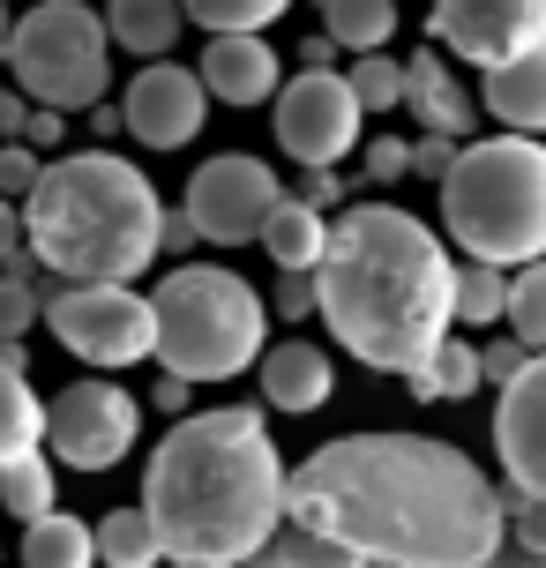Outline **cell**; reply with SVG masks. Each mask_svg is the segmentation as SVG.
I'll return each instance as SVG.
<instances>
[{
    "mask_svg": "<svg viewBox=\"0 0 546 568\" xmlns=\"http://www.w3.org/2000/svg\"><path fill=\"white\" fill-rule=\"evenodd\" d=\"M285 516L374 568H479L509 539L502 486L434 434H345L285 471Z\"/></svg>",
    "mask_w": 546,
    "mask_h": 568,
    "instance_id": "cell-1",
    "label": "cell"
},
{
    "mask_svg": "<svg viewBox=\"0 0 546 568\" xmlns=\"http://www.w3.org/2000/svg\"><path fill=\"white\" fill-rule=\"evenodd\" d=\"M315 292L330 337L374 374H419L457 329V262L442 232L397 202H352L330 217Z\"/></svg>",
    "mask_w": 546,
    "mask_h": 568,
    "instance_id": "cell-2",
    "label": "cell"
},
{
    "mask_svg": "<svg viewBox=\"0 0 546 568\" xmlns=\"http://www.w3.org/2000/svg\"><path fill=\"white\" fill-rule=\"evenodd\" d=\"M143 509L173 568H255L285 524V456L255 404L165 426L143 464Z\"/></svg>",
    "mask_w": 546,
    "mask_h": 568,
    "instance_id": "cell-3",
    "label": "cell"
},
{
    "mask_svg": "<svg viewBox=\"0 0 546 568\" xmlns=\"http://www.w3.org/2000/svg\"><path fill=\"white\" fill-rule=\"evenodd\" d=\"M23 247L60 284H135L165 255V202L113 150H75L23 195Z\"/></svg>",
    "mask_w": 546,
    "mask_h": 568,
    "instance_id": "cell-4",
    "label": "cell"
},
{
    "mask_svg": "<svg viewBox=\"0 0 546 568\" xmlns=\"http://www.w3.org/2000/svg\"><path fill=\"white\" fill-rule=\"evenodd\" d=\"M442 232L472 262H524L546 255V142L539 135H479L442 172Z\"/></svg>",
    "mask_w": 546,
    "mask_h": 568,
    "instance_id": "cell-5",
    "label": "cell"
},
{
    "mask_svg": "<svg viewBox=\"0 0 546 568\" xmlns=\"http://www.w3.org/2000/svg\"><path fill=\"white\" fill-rule=\"evenodd\" d=\"M270 344V307L240 270L218 262H180L158 284V367L188 382H232L247 374Z\"/></svg>",
    "mask_w": 546,
    "mask_h": 568,
    "instance_id": "cell-6",
    "label": "cell"
},
{
    "mask_svg": "<svg viewBox=\"0 0 546 568\" xmlns=\"http://www.w3.org/2000/svg\"><path fill=\"white\" fill-rule=\"evenodd\" d=\"M8 68L30 105L53 113H90L113 83V30L83 0H38L8 30Z\"/></svg>",
    "mask_w": 546,
    "mask_h": 568,
    "instance_id": "cell-7",
    "label": "cell"
},
{
    "mask_svg": "<svg viewBox=\"0 0 546 568\" xmlns=\"http://www.w3.org/2000/svg\"><path fill=\"white\" fill-rule=\"evenodd\" d=\"M46 329L83 367H135L158 359V300L135 284H60L46 300Z\"/></svg>",
    "mask_w": 546,
    "mask_h": 568,
    "instance_id": "cell-8",
    "label": "cell"
},
{
    "mask_svg": "<svg viewBox=\"0 0 546 568\" xmlns=\"http://www.w3.org/2000/svg\"><path fill=\"white\" fill-rule=\"evenodd\" d=\"M143 434V404L128 397L120 382L90 374V382H68L53 404H46V449L68 464V471H113L120 456L135 449Z\"/></svg>",
    "mask_w": 546,
    "mask_h": 568,
    "instance_id": "cell-9",
    "label": "cell"
},
{
    "mask_svg": "<svg viewBox=\"0 0 546 568\" xmlns=\"http://www.w3.org/2000/svg\"><path fill=\"white\" fill-rule=\"evenodd\" d=\"M270 105H277V150L292 165H345L360 150L367 105L352 98V75H337V68H300Z\"/></svg>",
    "mask_w": 546,
    "mask_h": 568,
    "instance_id": "cell-10",
    "label": "cell"
},
{
    "mask_svg": "<svg viewBox=\"0 0 546 568\" xmlns=\"http://www.w3.org/2000/svg\"><path fill=\"white\" fill-rule=\"evenodd\" d=\"M277 202H285L277 172L262 165V158H247V150H225V158L195 165L180 210L195 217V232L210 240V247H247V240H262V225H270Z\"/></svg>",
    "mask_w": 546,
    "mask_h": 568,
    "instance_id": "cell-11",
    "label": "cell"
},
{
    "mask_svg": "<svg viewBox=\"0 0 546 568\" xmlns=\"http://www.w3.org/2000/svg\"><path fill=\"white\" fill-rule=\"evenodd\" d=\"M427 38L472 68H494L546 38V0H434Z\"/></svg>",
    "mask_w": 546,
    "mask_h": 568,
    "instance_id": "cell-12",
    "label": "cell"
},
{
    "mask_svg": "<svg viewBox=\"0 0 546 568\" xmlns=\"http://www.w3.org/2000/svg\"><path fill=\"white\" fill-rule=\"evenodd\" d=\"M202 113H210V90H202L195 68H173V60H150L135 68V83L120 98V120L143 150H188L202 135Z\"/></svg>",
    "mask_w": 546,
    "mask_h": 568,
    "instance_id": "cell-13",
    "label": "cell"
},
{
    "mask_svg": "<svg viewBox=\"0 0 546 568\" xmlns=\"http://www.w3.org/2000/svg\"><path fill=\"white\" fill-rule=\"evenodd\" d=\"M494 456L517 494L546 501V352H532L509 382H502V404H494Z\"/></svg>",
    "mask_w": 546,
    "mask_h": 568,
    "instance_id": "cell-14",
    "label": "cell"
},
{
    "mask_svg": "<svg viewBox=\"0 0 546 568\" xmlns=\"http://www.w3.org/2000/svg\"><path fill=\"white\" fill-rule=\"evenodd\" d=\"M195 75L218 105H270V98L285 90V60L270 53L262 30H210Z\"/></svg>",
    "mask_w": 546,
    "mask_h": 568,
    "instance_id": "cell-15",
    "label": "cell"
},
{
    "mask_svg": "<svg viewBox=\"0 0 546 568\" xmlns=\"http://www.w3.org/2000/svg\"><path fill=\"white\" fill-rule=\"evenodd\" d=\"M255 374H262V404H270V412H292V419H300V412H322V404H330V389H337L330 352H322V344H307V337L262 344Z\"/></svg>",
    "mask_w": 546,
    "mask_h": 568,
    "instance_id": "cell-16",
    "label": "cell"
},
{
    "mask_svg": "<svg viewBox=\"0 0 546 568\" xmlns=\"http://www.w3.org/2000/svg\"><path fill=\"white\" fill-rule=\"evenodd\" d=\"M404 113L419 120L427 135H457V142H472V120H479V105L464 98V83H457V68L434 53H412L404 60Z\"/></svg>",
    "mask_w": 546,
    "mask_h": 568,
    "instance_id": "cell-17",
    "label": "cell"
},
{
    "mask_svg": "<svg viewBox=\"0 0 546 568\" xmlns=\"http://www.w3.org/2000/svg\"><path fill=\"white\" fill-rule=\"evenodd\" d=\"M487 113L502 128H517V135H546V38L539 45H524V53L494 60L487 68Z\"/></svg>",
    "mask_w": 546,
    "mask_h": 568,
    "instance_id": "cell-18",
    "label": "cell"
},
{
    "mask_svg": "<svg viewBox=\"0 0 546 568\" xmlns=\"http://www.w3.org/2000/svg\"><path fill=\"white\" fill-rule=\"evenodd\" d=\"M23 367H30L23 337H0V464L46 449V404H38Z\"/></svg>",
    "mask_w": 546,
    "mask_h": 568,
    "instance_id": "cell-19",
    "label": "cell"
},
{
    "mask_svg": "<svg viewBox=\"0 0 546 568\" xmlns=\"http://www.w3.org/2000/svg\"><path fill=\"white\" fill-rule=\"evenodd\" d=\"M180 23H188L180 0H105V30H113L120 53L165 60V53H173V38H180Z\"/></svg>",
    "mask_w": 546,
    "mask_h": 568,
    "instance_id": "cell-20",
    "label": "cell"
},
{
    "mask_svg": "<svg viewBox=\"0 0 546 568\" xmlns=\"http://www.w3.org/2000/svg\"><path fill=\"white\" fill-rule=\"evenodd\" d=\"M322 247H330V217H322L315 202L285 195L270 210V225H262V255L277 262V270H315Z\"/></svg>",
    "mask_w": 546,
    "mask_h": 568,
    "instance_id": "cell-21",
    "label": "cell"
},
{
    "mask_svg": "<svg viewBox=\"0 0 546 568\" xmlns=\"http://www.w3.org/2000/svg\"><path fill=\"white\" fill-rule=\"evenodd\" d=\"M23 568H98V524L46 509L38 524H23Z\"/></svg>",
    "mask_w": 546,
    "mask_h": 568,
    "instance_id": "cell-22",
    "label": "cell"
},
{
    "mask_svg": "<svg viewBox=\"0 0 546 568\" xmlns=\"http://www.w3.org/2000/svg\"><path fill=\"white\" fill-rule=\"evenodd\" d=\"M404 382H412V397H419V404H464L479 382H487V359H479V344L442 337V352H434L419 374H404Z\"/></svg>",
    "mask_w": 546,
    "mask_h": 568,
    "instance_id": "cell-23",
    "label": "cell"
},
{
    "mask_svg": "<svg viewBox=\"0 0 546 568\" xmlns=\"http://www.w3.org/2000/svg\"><path fill=\"white\" fill-rule=\"evenodd\" d=\"M255 568H374L360 546H345V539H330V531H315V524H277V539L262 546V561Z\"/></svg>",
    "mask_w": 546,
    "mask_h": 568,
    "instance_id": "cell-24",
    "label": "cell"
},
{
    "mask_svg": "<svg viewBox=\"0 0 546 568\" xmlns=\"http://www.w3.org/2000/svg\"><path fill=\"white\" fill-rule=\"evenodd\" d=\"M322 30L345 53H382L397 38V0H322Z\"/></svg>",
    "mask_w": 546,
    "mask_h": 568,
    "instance_id": "cell-25",
    "label": "cell"
},
{
    "mask_svg": "<svg viewBox=\"0 0 546 568\" xmlns=\"http://www.w3.org/2000/svg\"><path fill=\"white\" fill-rule=\"evenodd\" d=\"M158 561H165V539H158L150 509H105V524H98V568H158Z\"/></svg>",
    "mask_w": 546,
    "mask_h": 568,
    "instance_id": "cell-26",
    "label": "cell"
},
{
    "mask_svg": "<svg viewBox=\"0 0 546 568\" xmlns=\"http://www.w3.org/2000/svg\"><path fill=\"white\" fill-rule=\"evenodd\" d=\"M509 314V270L502 262H457V322L464 329H494Z\"/></svg>",
    "mask_w": 546,
    "mask_h": 568,
    "instance_id": "cell-27",
    "label": "cell"
},
{
    "mask_svg": "<svg viewBox=\"0 0 546 568\" xmlns=\"http://www.w3.org/2000/svg\"><path fill=\"white\" fill-rule=\"evenodd\" d=\"M0 509L16 516V524H38V516L53 509V464H46V449L0 464Z\"/></svg>",
    "mask_w": 546,
    "mask_h": 568,
    "instance_id": "cell-28",
    "label": "cell"
},
{
    "mask_svg": "<svg viewBox=\"0 0 546 568\" xmlns=\"http://www.w3.org/2000/svg\"><path fill=\"white\" fill-rule=\"evenodd\" d=\"M502 322H509L532 352H546V255L509 270V314H502Z\"/></svg>",
    "mask_w": 546,
    "mask_h": 568,
    "instance_id": "cell-29",
    "label": "cell"
},
{
    "mask_svg": "<svg viewBox=\"0 0 546 568\" xmlns=\"http://www.w3.org/2000/svg\"><path fill=\"white\" fill-rule=\"evenodd\" d=\"M30 270H38V255H16V262H0V337H23L30 322L46 314V292L30 284Z\"/></svg>",
    "mask_w": 546,
    "mask_h": 568,
    "instance_id": "cell-30",
    "label": "cell"
},
{
    "mask_svg": "<svg viewBox=\"0 0 546 568\" xmlns=\"http://www.w3.org/2000/svg\"><path fill=\"white\" fill-rule=\"evenodd\" d=\"M345 75H352V98H360L367 113H397V105H404V60H390V53H360Z\"/></svg>",
    "mask_w": 546,
    "mask_h": 568,
    "instance_id": "cell-31",
    "label": "cell"
},
{
    "mask_svg": "<svg viewBox=\"0 0 546 568\" xmlns=\"http://www.w3.org/2000/svg\"><path fill=\"white\" fill-rule=\"evenodd\" d=\"M180 8H188V23H202V30H270L292 0H180Z\"/></svg>",
    "mask_w": 546,
    "mask_h": 568,
    "instance_id": "cell-32",
    "label": "cell"
},
{
    "mask_svg": "<svg viewBox=\"0 0 546 568\" xmlns=\"http://www.w3.org/2000/svg\"><path fill=\"white\" fill-rule=\"evenodd\" d=\"M38 172H46V158L30 150V142H0V195L23 202L30 187H38Z\"/></svg>",
    "mask_w": 546,
    "mask_h": 568,
    "instance_id": "cell-33",
    "label": "cell"
},
{
    "mask_svg": "<svg viewBox=\"0 0 546 568\" xmlns=\"http://www.w3.org/2000/svg\"><path fill=\"white\" fill-rule=\"evenodd\" d=\"M502 509H509V539L532 546V554H546V501H532V494H517V486H502Z\"/></svg>",
    "mask_w": 546,
    "mask_h": 568,
    "instance_id": "cell-34",
    "label": "cell"
},
{
    "mask_svg": "<svg viewBox=\"0 0 546 568\" xmlns=\"http://www.w3.org/2000/svg\"><path fill=\"white\" fill-rule=\"evenodd\" d=\"M270 307L285 314V322H307V314L322 307V292H315V270H277V300Z\"/></svg>",
    "mask_w": 546,
    "mask_h": 568,
    "instance_id": "cell-35",
    "label": "cell"
},
{
    "mask_svg": "<svg viewBox=\"0 0 546 568\" xmlns=\"http://www.w3.org/2000/svg\"><path fill=\"white\" fill-rule=\"evenodd\" d=\"M404 172H412V142L374 135L367 142V180H374V187H390V180H404Z\"/></svg>",
    "mask_w": 546,
    "mask_h": 568,
    "instance_id": "cell-36",
    "label": "cell"
},
{
    "mask_svg": "<svg viewBox=\"0 0 546 568\" xmlns=\"http://www.w3.org/2000/svg\"><path fill=\"white\" fill-rule=\"evenodd\" d=\"M457 150H464L457 135H419L412 142V172H419V180H442V172L457 165Z\"/></svg>",
    "mask_w": 546,
    "mask_h": 568,
    "instance_id": "cell-37",
    "label": "cell"
},
{
    "mask_svg": "<svg viewBox=\"0 0 546 568\" xmlns=\"http://www.w3.org/2000/svg\"><path fill=\"white\" fill-rule=\"evenodd\" d=\"M479 359H487V382H509V374H517L524 359H532V344H524L517 329H509V337H494V344H479Z\"/></svg>",
    "mask_w": 546,
    "mask_h": 568,
    "instance_id": "cell-38",
    "label": "cell"
},
{
    "mask_svg": "<svg viewBox=\"0 0 546 568\" xmlns=\"http://www.w3.org/2000/svg\"><path fill=\"white\" fill-rule=\"evenodd\" d=\"M300 202L337 210V202H345V172H337V165H307V180H300Z\"/></svg>",
    "mask_w": 546,
    "mask_h": 568,
    "instance_id": "cell-39",
    "label": "cell"
},
{
    "mask_svg": "<svg viewBox=\"0 0 546 568\" xmlns=\"http://www.w3.org/2000/svg\"><path fill=\"white\" fill-rule=\"evenodd\" d=\"M60 135H68V113H53V105H30V128H23L30 150H53Z\"/></svg>",
    "mask_w": 546,
    "mask_h": 568,
    "instance_id": "cell-40",
    "label": "cell"
},
{
    "mask_svg": "<svg viewBox=\"0 0 546 568\" xmlns=\"http://www.w3.org/2000/svg\"><path fill=\"white\" fill-rule=\"evenodd\" d=\"M16 255H23V202L0 195V262H16Z\"/></svg>",
    "mask_w": 546,
    "mask_h": 568,
    "instance_id": "cell-41",
    "label": "cell"
},
{
    "mask_svg": "<svg viewBox=\"0 0 546 568\" xmlns=\"http://www.w3.org/2000/svg\"><path fill=\"white\" fill-rule=\"evenodd\" d=\"M23 128H30V98L23 90H0V135L23 142Z\"/></svg>",
    "mask_w": 546,
    "mask_h": 568,
    "instance_id": "cell-42",
    "label": "cell"
},
{
    "mask_svg": "<svg viewBox=\"0 0 546 568\" xmlns=\"http://www.w3.org/2000/svg\"><path fill=\"white\" fill-rule=\"evenodd\" d=\"M479 568H546V554H532V546H517V539H502Z\"/></svg>",
    "mask_w": 546,
    "mask_h": 568,
    "instance_id": "cell-43",
    "label": "cell"
},
{
    "mask_svg": "<svg viewBox=\"0 0 546 568\" xmlns=\"http://www.w3.org/2000/svg\"><path fill=\"white\" fill-rule=\"evenodd\" d=\"M195 240H202V232H195V217H188V210H165V255H188Z\"/></svg>",
    "mask_w": 546,
    "mask_h": 568,
    "instance_id": "cell-44",
    "label": "cell"
},
{
    "mask_svg": "<svg viewBox=\"0 0 546 568\" xmlns=\"http://www.w3.org/2000/svg\"><path fill=\"white\" fill-rule=\"evenodd\" d=\"M337 53H345V45L322 30V38H307V45H300V68H337Z\"/></svg>",
    "mask_w": 546,
    "mask_h": 568,
    "instance_id": "cell-45",
    "label": "cell"
},
{
    "mask_svg": "<svg viewBox=\"0 0 546 568\" xmlns=\"http://www.w3.org/2000/svg\"><path fill=\"white\" fill-rule=\"evenodd\" d=\"M188 389H195L188 374H158V412H188Z\"/></svg>",
    "mask_w": 546,
    "mask_h": 568,
    "instance_id": "cell-46",
    "label": "cell"
},
{
    "mask_svg": "<svg viewBox=\"0 0 546 568\" xmlns=\"http://www.w3.org/2000/svg\"><path fill=\"white\" fill-rule=\"evenodd\" d=\"M8 30H16V16H8V0H0V60H8Z\"/></svg>",
    "mask_w": 546,
    "mask_h": 568,
    "instance_id": "cell-47",
    "label": "cell"
}]
</instances>
